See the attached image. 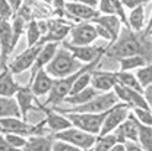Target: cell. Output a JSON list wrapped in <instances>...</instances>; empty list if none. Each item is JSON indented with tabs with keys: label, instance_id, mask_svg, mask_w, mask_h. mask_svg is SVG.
I'll return each mask as SVG.
<instances>
[{
	"label": "cell",
	"instance_id": "obj_1",
	"mask_svg": "<svg viewBox=\"0 0 152 151\" xmlns=\"http://www.w3.org/2000/svg\"><path fill=\"white\" fill-rule=\"evenodd\" d=\"M107 57L120 60L129 56H142L148 63H152V40L151 35L142 32H134L130 28H121L118 38L113 44H108Z\"/></svg>",
	"mask_w": 152,
	"mask_h": 151
},
{
	"label": "cell",
	"instance_id": "obj_2",
	"mask_svg": "<svg viewBox=\"0 0 152 151\" xmlns=\"http://www.w3.org/2000/svg\"><path fill=\"white\" fill-rule=\"evenodd\" d=\"M101 65V59H96L94 62L88 63V65H83L77 72L72 74L70 76H66V78H61V79H56L54 84H53V88L48 94V98L45 100V103L42 104L44 107H48V109H53V107H58L60 104H63L64 98L69 97L72 88H73V84L76 82V79L79 78L80 74L86 72V71H92L99 68Z\"/></svg>",
	"mask_w": 152,
	"mask_h": 151
},
{
	"label": "cell",
	"instance_id": "obj_3",
	"mask_svg": "<svg viewBox=\"0 0 152 151\" xmlns=\"http://www.w3.org/2000/svg\"><path fill=\"white\" fill-rule=\"evenodd\" d=\"M83 65L76 60L75 56L63 46H60L57 49L54 57L51 59V62L45 66V71L47 74L54 78V79H61V78H66V76H70L72 74L77 72Z\"/></svg>",
	"mask_w": 152,
	"mask_h": 151
},
{
	"label": "cell",
	"instance_id": "obj_4",
	"mask_svg": "<svg viewBox=\"0 0 152 151\" xmlns=\"http://www.w3.org/2000/svg\"><path fill=\"white\" fill-rule=\"evenodd\" d=\"M118 101L117 95L114 91L110 93H102V94L96 95L94 100L85 103V104H80V106H75V107H63V106H58V107H53L56 112L58 113H105L108 112L111 107H114Z\"/></svg>",
	"mask_w": 152,
	"mask_h": 151
},
{
	"label": "cell",
	"instance_id": "obj_5",
	"mask_svg": "<svg viewBox=\"0 0 152 151\" xmlns=\"http://www.w3.org/2000/svg\"><path fill=\"white\" fill-rule=\"evenodd\" d=\"M64 114L70 120L72 126L91 133V135L98 136L99 132H101V128H102V123H104L107 112L105 113H64Z\"/></svg>",
	"mask_w": 152,
	"mask_h": 151
},
{
	"label": "cell",
	"instance_id": "obj_6",
	"mask_svg": "<svg viewBox=\"0 0 152 151\" xmlns=\"http://www.w3.org/2000/svg\"><path fill=\"white\" fill-rule=\"evenodd\" d=\"M54 139L57 141H63V142H67L73 147H77L80 150L85 151H91L94 147L95 141H96V136L91 135V133L85 132V131H80L75 126L69 128V129H64L61 132H57L53 135Z\"/></svg>",
	"mask_w": 152,
	"mask_h": 151
},
{
	"label": "cell",
	"instance_id": "obj_7",
	"mask_svg": "<svg viewBox=\"0 0 152 151\" xmlns=\"http://www.w3.org/2000/svg\"><path fill=\"white\" fill-rule=\"evenodd\" d=\"M61 46L66 47L82 65H88L96 59H102L108 50V46H73L70 43H63Z\"/></svg>",
	"mask_w": 152,
	"mask_h": 151
},
{
	"label": "cell",
	"instance_id": "obj_8",
	"mask_svg": "<svg viewBox=\"0 0 152 151\" xmlns=\"http://www.w3.org/2000/svg\"><path fill=\"white\" fill-rule=\"evenodd\" d=\"M129 114H130V106L129 104H126V103H117L105 114V119H104V123H102V128H101L99 135L113 133L129 117Z\"/></svg>",
	"mask_w": 152,
	"mask_h": 151
},
{
	"label": "cell",
	"instance_id": "obj_9",
	"mask_svg": "<svg viewBox=\"0 0 152 151\" xmlns=\"http://www.w3.org/2000/svg\"><path fill=\"white\" fill-rule=\"evenodd\" d=\"M42 46L38 43L37 46H32V47H28L26 50H23L19 56H16L7 66V69L13 74V75H19L28 69H32L35 60H37L38 55L41 52Z\"/></svg>",
	"mask_w": 152,
	"mask_h": 151
},
{
	"label": "cell",
	"instance_id": "obj_10",
	"mask_svg": "<svg viewBox=\"0 0 152 151\" xmlns=\"http://www.w3.org/2000/svg\"><path fill=\"white\" fill-rule=\"evenodd\" d=\"M15 100L18 103L19 112H20V117L23 120H28V114L29 112L35 110V112H44V106H41L35 100V95L31 91V88L26 85V87H20L16 95H15Z\"/></svg>",
	"mask_w": 152,
	"mask_h": 151
},
{
	"label": "cell",
	"instance_id": "obj_11",
	"mask_svg": "<svg viewBox=\"0 0 152 151\" xmlns=\"http://www.w3.org/2000/svg\"><path fill=\"white\" fill-rule=\"evenodd\" d=\"M70 35H72L70 44L73 46H89L98 38L95 24L92 22H83L73 27L70 31Z\"/></svg>",
	"mask_w": 152,
	"mask_h": 151
},
{
	"label": "cell",
	"instance_id": "obj_12",
	"mask_svg": "<svg viewBox=\"0 0 152 151\" xmlns=\"http://www.w3.org/2000/svg\"><path fill=\"white\" fill-rule=\"evenodd\" d=\"M115 85H117L115 72L99 71V68H96L91 72V87L95 88L99 94L113 91Z\"/></svg>",
	"mask_w": 152,
	"mask_h": 151
},
{
	"label": "cell",
	"instance_id": "obj_13",
	"mask_svg": "<svg viewBox=\"0 0 152 151\" xmlns=\"http://www.w3.org/2000/svg\"><path fill=\"white\" fill-rule=\"evenodd\" d=\"M118 101L120 103H126L132 107H140V109H151L149 104L146 103L143 93H139V91H134L130 88H126V87H121V85H115L113 90Z\"/></svg>",
	"mask_w": 152,
	"mask_h": 151
},
{
	"label": "cell",
	"instance_id": "obj_14",
	"mask_svg": "<svg viewBox=\"0 0 152 151\" xmlns=\"http://www.w3.org/2000/svg\"><path fill=\"white\" fill-rule=\"evenodd\" d=\"M44 113H45V117H44L45 128H47L48 132H51L53 135L57 132H61L64 129L72 128V123L66 117V114L58 113L54 109H48V107H44Z\"/></svg>",
	"mask_w": 152,
	"mask_h": 151
},
{
	"label": "cell",
	"instance_id": "obj_15",
	"mask_svg": "<svg viewBox=\"0 0 152 151\" xmlns=\"http://www.w3.org/2000/svg\"><path fill=\"white\" fill-rule=\"evenodd\" d=\"M66 13L69 16H72L73 19L77 21H88V22H94L95 19L99 16V12L91 7L88 4L83 3H73V1H66Z\"/></svg>",
	"mask_w": 152,
	"mask_h": 151
},
{
	"label": "cell",
	"instance_id": "obj_16",
	"mask_svg": "<svg viewBox=\"0 0 152 151\" xmlns=\"http://www.w3.org/2000/svg\"><path fill=\"white\" fill-rule=\"evenodd\" d=\"M137 132H139V129H137V122H136V119L133 117L132 112L129 114V117L114 131V135H115V138H117V141L118 142H137Z\"/></svg>",
	"mask_w": 152,
	"mask_h": 151
},
{
	"label": "cell",
	"instance_id": "obj_17",
	"mask_svg": "<svg viewBox=\"0 0 152 151\" xmlns=\"http://www.w3.org/2000/svg\"><path fill=\"white\" fill-rule=\"evenodd\" d=\"M0 44H1V57H0V66L6 68V60L9 55L13 52V41H12V28L7 19L0 18Z\"/></svg>",
	"mask_w": 152,
	"mask_h": 151
},
{
	"label": "cell",
	"instance_id": "obj_18",
	"mask_svg": "<svg viewBox=\"0 0 152 151\" xmlns=\"http://www.w3.org/2000/svg\"><path fill=\"white\" fill-rule=\"evenodd\" d=\"M53 84H54L53 78L47 74L45 69H41L35 74V76H32L29 79L28 87L31 88V91L34 93L35 97H39V95L50 94V91L53 88Z\"/></svg>",
	"mask_w": 152,
	"mask_h": 151
},
{
	"label": "cell",
	"instance_id": "obj_19",
	"mask_svg": "<svg viewBox=\"0 0 152 151\" xmlns=\"http://www.w3.org/2000/svg\"><path fill=\"white\" fill-rule=\"evenodd\" d=\"M58 47H60L58 43H47V44L42 46V49H41V52H39V55H38L37 60H35V63H34V66H32V69H31V78L35 76V74H37L38 71L45 69V66H47V65L51 62V59L54 57Z\"/></svg>",
	"mask_w": 152,
	"mask_h": 151
},
{
	"label": "cell",
	"instance_id": "obj_20",
	"mask_svg": "<svg viewBox=\"0 0 152 151\" xmlns=\"http://www.w3.org/2000/svg\"><path fill=\"white\" fill-rule=\"evenodd\" d=\"M54 136L53 133L48 135H34L26 139L25 147L22 151H51L53 144H54Z\"/></svg>",
	"mask_w": 152,
	"mask_h": 151
},
{
	"label": "cell",
	"instance_id": "obj_21",
	"mask_svg": "<svg viewBox=\"0 0 152 151\" xmlns=\"http://www.w3.org/2000/svg\"><path fill=\"white\" fill-rule=\"evenodd\" d=\"M94 24L96 25H101L102 28H105L107 31H108V34L111 35V43L110 44H113L114 41L118 38L120 35V31H121V21L118 19V16H115V15H99L98 18L94 21Z\"/></svg>",
	"mask_w": 152,
	"mask_h": 151
},
{
	"label": "cell",
	"instance_id": "obj_22",
	"mask_svg": "<svg viewBox=\"0 0 152 151\" xmlns=\"http://www.w3.org/2000/svg\"><path fill=\"white\" fill-rule=\"evenodd\" d=\"M20 90V85L15 81L13 74L6 68L0 74V97H15Z\"/></svg>",
	"mask_w": 152,
	"mask_h": 151
},
{
	"label": "cell",
	"instance_id": "obj_23",
	"mask_svg": "<svg viewBox=\"0 0 152 151\" xmlns=\"http://www.w3.org/2000/svg\"><path fill=\"white\" fill-rule=\"evenodd\" d=\"M96 95H99V93L92 87H88V88H85V90H82V91H79L76 94L66 97L63 103L70 104V107H75V106H80V104H85V103L94 100Z\"/></svg>",
	"mask_w": 152,
	"mask_h": 151
},
{
	"label": "cell",
	"instance_id": "obj_24",
	"mask_svg": "<svg viewBox=\"0 0 152 151\" xmlns=\"http://www.w3.org/2000/svg\"><path fill=\"white\" fill-rule=\"evenodd\" d=\"M3 117H20L15 97H0V119Z\"/></svg>",
	"mask_w": 152,
	"mask_h": 151
},
{
	"label": "cell",
	"instance_id": "obj_25",
	"mask_svg": "<svg viewBox=\"0 0 152 151\" xmlns=\"http://www.w3.org/2000/svg\"><path fill=\"white\" fill-rule=\"evenodd\" d=\"M129 28L134 32H142L145 28V6H139L136 9H132L127 16Z\"/></svg>",
	"mask_w": 152,
	"mask_h": 151
},
{
	"label": "cell",
	"instance_id": "obj_26",
	"mask_svg": "<svg viewBox=\"0 0 152 151\" xmlns=\"http://www.w3.org/2000/svg\"><path fill=\"white\" fill-rule=\"evenodd\" d=\"M115 79H117V85H121V87L130 88V90H134V91L143 93V88L140 87V84H139L136 75L132 74V72L117 71V72H115Z\"/></svg>",
	"mask_w": 152,
	"mask_h": 151
},
{
	"label": "cell",
	"instance_id": "obj_27",
	"mask_svg": "<svg viewBox=\"0 0 152 151\" xmlns=\"http://www.w3.org/2000/svg\"><path fill=\"white\" fill-rule=\"evenodd\" d=\"M120 65V71L123 72H132L133 69H140L145 65H148V62L143 59L142 56H129L123 57L120 60H117Z\"/></svg>",
	"mask_w": 152,
	"mask_h": 151
},
{
	"label": "cell",
	"instance_id": "obj_28",
	"mask_svg": "<svg viewBox=\"0 0 152 151\" xmlns=\"http://www.w3.org/2000/svg\"><path fill=\"white\" fill-rule=\"evenodd\" d=\"M137 144L145 151H152V126H146L137 122Z\"/></svg>",
	"mask_w": 152,
	"mask_h": 151
},
{
	"label": "cell",
	"instance_id": "obj_29",
	"mask_svg": "<svg viewBox=\"0 0 152 151\" xmlns=\"http://www.w3.org/2000/svg\"><path fill=\"white\" fill-rule=\"evenodd\" d=\"M117 141L115 135L114 133H108V135H98L96 136V141H95L94 147L91 151H110Z\"/></svg>",
	"mask_w": 152,
	"mask_h": 151
},
{
	"label": "cell",
	"instance_id": "obj_30",
	"mask_svg": "<svg viewBox=\"0 0 152 151\" xmlns=\"http://www.w3.org/2000/svg\"><path fill=\"white\" fill-rule=\"evenodd\" d=\"M41 28H39V24L37 21H29L28 24V28H26V41H28V47H32V46H37L41 40Z\"/></svg>",
	"mask_w": 152,
	"mask_h": 151
},
{
	"label": "cell",
	"instance_id": "obj_31",
	"mask_svg": "<svg viewBox=\"0 0 152 151\" xmlns=\"http://www.w3.org/2000/svg\"><path fill=\"white\" fill-rule=\"evenodd\" d=\"M133 117L146 126H152V109H140V107H132L130 109Z\"/></svg>",
	"mask_w": 152,
	"mask_h": 151
},
{
	"label": "cell",
	"instance_id": "obj_32",
	"mask_svg": "<svg viewBox=\"0 0 152 151\" xmlns=\"http://www.w3.org/2000/svg\"><path fill=\"white\" fill-rule=\"evenodd\" d=\"M134 75H136V78H137V81H139V84H140L142 88H146L148 85H151L152 84V63H148L143 68L137 69Z\"/></svg>",
	"mask_w": 152,
	"mask_h": 151
},
{
	"label": "cell",
	"instance_id": "obj_33",
	"mask_svg": "<svg viewBox=\"0 0 152 151\" xmlns=\"http://www.w3.org/2000/svg\"><path fill=\"white\" fill-rule=\"evenodd\" d=\"M25 19L20 18V16H16V18L13 19V22L10 24V28H12V41H13V47H16V44H18L19 38L20 35L23 34V31H25Z\"/></svg>",
	"mask_w": 152,
	"mask_h": 151
},
{
	"label": "cell",
	"instance_id": "obj_34",
	"mask_svg": "<svg viewBox=\"0 0 152 151\" xmlns=\"http://www.w3.org/2000/svg\"><path fill=\"white\" fill-rule=\"evenodd\" d=\"M94 71V69H92ZM92 71H86V72H83V74H80L79 78L76 79V82L73 84V88H72V91H70V94H76V93H79V91H82V90H85V88H88V87H91V72Z\"/></svg>",
	"mask_w": 152,
	"mask_h": 151
},
{
	"label": "cell",
	"instance_id": "obj_35",
	"mask_svg": "<svg viewBox=\"0 0 152 151\" xmlns=\"http://www.w3.org/2000/svg\"><path fill=\"white\" fill-rule=\"evenodd\" d=\"M3 135H4L6 141H7L10 145L16 147V148H19V150H22V148L25 147V144H26V139H28V138H25V136H20V135H16V133H3Z\"/></svg>",
	"mask_w": 152,
	"mask_h": 151
},
{
	"label": "cell",
	"instance_id": "obj_36",
	"mask_svg": "<svg viewBox=\"0 0 152 151\" xmlns=\"http://www.w3.org/2000/svg\"><path fill=\"white\" fill-rule=\"evenodd\" d=\"M99 15H115V10H114L113 1L111 0H99L98 6H96Z\"/></svg>",
	"mask_w": 152,
	"mask_h": 151
},
{
	"label": "cell",
	"instance_id": "obj_37",
	"mask_svg": "<svg viewBox=\"0 0 152 151\" xmlns=\"http://www.w3.org/2000/svg\"><path fill=\"white\" fill-rule=\"evenodd\" d=\"M51 151H85V150H80V148H77V147H73V145H70V144H67V142H63V141H54V144H53V148Z\"/></svg>",
	"mask_w": 152,
	"mask_h": 151
},
{
	"label": "cell",
	"instance_id": "obj_38",
	"mask_svg": "<svg viewBox=\"0 0 152 151\" xmlns=\"http://www.w3.org/2000/svg\"><path fill=\"white\" fill-rule=\"evenodd\" d=\"M13 15V10L9 4L7 0H0V18L1 19H9Z\"/></svg>",
	"mask_w": 152,
	"mask_h": 151
},
{
	"label": "cell",
	"instance_id": "obj_39",
	"mask_svg": "<svg viewBox=\"0 0 152 151\" xmlns=\"http://www.w3.org/2000/svg\"><path fill=\"white\" fill-rule=\"evenodd\" d=\"M120 1L123 3L124 7H127L130 10L139 7V6H145V3H148V0H120Z\"/></svg>",
	"mask_w": 152,
	"mask_h": 151
},
{
	"label": "cell",
	"instance_id": "obj_40",
	"mask_svg": "<svg viewBox=\"0 0 152 151\" xmlns=\"http://www.w3.org/2000/svg\"><path fill=\"white\" fill-rule=\"evenodd\" d=\"M0 151H22V150H19V148H16V147L10 145V144L6 141L4 135L0 133Z\"/></svg>",
	"mask_w": 152,
	"mask_h": 151
},
{
	"label": "cell",
	"instance_id": "obj_41",
	"mask_svg": "<svg viewBox=\"0 0 152 151\" xmlns=\"http://www.w3.org/2000/svg\"><path fill=\"white\" fill-rule=\"evenodd\" d=\"M95 28H96V34H98V37L104 38V40H107L108 43H111V35L108 34V31H107L105 28H102L101 25H96V24H95Z\"/></svg>",
	"mask_w": 152,
	"mask_h": 151
},
{
	"label": "cell",
	"instance_id": "obj_42",
	"mask_svg": "<svg viewBox=\"0 0 152 151\" xmlns=\"http://www.w3.org/2000/svg\"><path fill=\"white\" fill-rule=\"evenodd\" d=\"M143 97H145L146 103L149 104V107L152 109V84L148 85L146 88H143Z\"/></svg>",
	"mask_w": 152,
	"mask_h": 151
},
{
	"label": "cell",
	"instance_id": "obj_43",
	"mask_svg": "<svg viewBox=\"0 0 152 151\" xmlns=\"http://www.w3.org/2000/svg\"><path fill=\"white\" fill-rule=\"evenodd\" d=\"M126 151H145L137 142H124Z\"/></svg>",
	"mask_w": 152,
	"mask_h": 151
},
{
	"label": "cell",
	"instance_id": "obj_44",
	"mask_svg": "<svg viewBox=\"0 0 152 151\" xmlns=\"http://www.w3.org/2000/svg\"><path fill=\"white\" fill-rule=\"evenodd\" d=\"M66 1H73V3H83V4H88L91 7H96L99 0H66Z\"/></svg>",
	"mask_w": 152,
	"mask_h": 151
},
{
	"label": "cell",
	"instance_id": "obj_45",
	"mask_svg": "<svg viewBox=\"0 0 152 151\" xmlns=\"http://www.w3.org/2000/svg\"><path fill=\"white\" fill-rule=\"evenodd\" d=\"M7 1H9V4H10L13 12H18L19 9L22 7V4H23V0H7Z\"/></svg>",
	"mask_w": 152,
	"mask_h": 151
},
{
	"label": "cell",
	"instance_id": "obj_46",
	"mask_svg": "<svg viewBox=\"0 0 152 151\" xmlns=\"http://www.w3.org/2000/svg\"><path fill=\"white\" fill-rule=\"evenodd\" d=\"M53 6L56 7V10H60V12H66V0H53Z\"/></svg>",
	"mask_w": 152,
	"mask_h": 151
},
{
	"label": "cell",
	"instance_id": "obj_47",
	"mask_svg": "<svg viewBox=\"0 0 152 151\" xmlns=\"http://www.w3.org/2000/svg\"><path fill=\"white\" fill-rule=\"evenodd\" d=\"M110 151H126V145L123 142H115Z\"/></svg>",
	"mask_w": 152,
	"mask_h": 151
},
{
	"label": "cell",
	"instance_id": "obj_48",
	"mask_svg": "<svg viewBox=\"0 0 152 151\" xmlns=\"http://www.w3.org/2000/svg\"><path fill=\"white\" fill-rule=\"evenodd\" d=\"M151 29H152V10H151V16H149V21H148V25H146V28L143 29V32H145L146 35H149Z\"/></svg>",
	"mask_w": 152,
	"mask_h": 151
},
{
	"label": "cell",
	"instance_id": "obj_49",
	"mask_svg": "<svg viewBox=\"0 0 152 151\" xmlns=\"http://www.w3.org/2000/svg\"><path fill=\"white\" fill-rule=\"evenodd\" d=\"M41 1H44V3H47V4H53V0H41Z\"/></svg>",
	"mask_w": 152,
	"mask_h": 151
},
{
	"label": "cell",
	"instance_id": "obj_50",
	"mask_svg": "<svg viewBox=\"0 0 152 151\" xmlns=\"http://www.w3.org/2000/svg\"><path fill=\"white\" fill-rule=\"evenodd\" d=\"M0 57H1V44H0Z\"/></svg>",
	"mask_w": 152,
	"mask_h": 151
},
{
	"label": "cell",
	"instance_id": "obj_51",
	"mask_svg": "<svg viewBox=\"0 0 152 151\" xmlns=\"http://www.w3.org/2000/svg\"><path fill=\"white\" fill-rule=\"evenodd\" d=\"M149 35H151V37H152V29H151V32H149Z\"/></svg>",
	"mask_w": 152,
	"mask_h": 151
},
{
	"label": "cell",
	"instance_id": "obj_52",
	"mask_svg": "<svg viewBox=\"0 0 152 151\" xmlns=\"http://www.w3.org/2000/svg\"><path fill=\"white\" fill-rule=\"evenodd\" d=\"M0 133H3V132H1V128H0Z\"/></svg>",
	"mask_w": 152,
	"mask_h": 151
},
{
	"label": "cell",
	"instance_id": "obj_53",
	"mask_svg": "<svg viewBox=\"0 0 152 151\" xmlns=\"http://www.w3.org/2000/svg\"><path fill=\"white\" fill-rule=\"evenodd\" d=\"M148 1H151V0H148Z\"/></svg>",
	"mask_w": 152,
	"mask_h": 151
}]
</instances>
